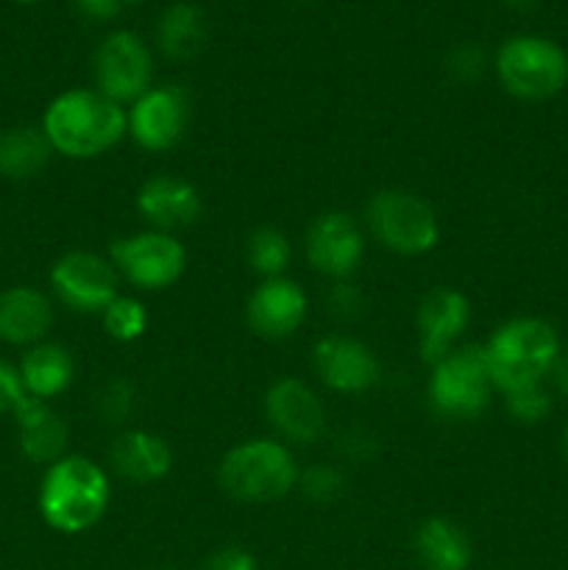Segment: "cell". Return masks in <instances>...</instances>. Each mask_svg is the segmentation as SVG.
Segmentation results:
<instances>
[{
  "label": "cell",
  "mask_w": 568,
  "mask_h": 570,
  "mask_svg": "<svg viewBox=\"0 0 568 570\" xmlns=\"http://www.w3.org/2000/svg\"><path fill=\"white\" fill-rule=\"evenodd\" d=\"M42 131L53 154L76 161L98 159L128 137V109L98 89H65L45 109Z\"/></svg>",
  "instance_id": "cell-1"
},
{
  "label": "cell",
  "mask_w": 568,
  "mask_h": 570,
  "mask_svg": "<svg viewBox=\"0 0 568 570\" xmlns=\"http://www.w3.org/2000/svg\"><path fill=\"white\" fill-rule=\"evenodd\" d=\"M111 501L109 473L84 454H67L39 482L37 507L42 521L59 534H84L104 521Z\"/></svg>",
  "instance_id": "cell-2"
},
{
  "label": "cell",
  "mask_w": 568,
  "mask_h": 570,
  "mask_svg": "<svg viewBox=\"0 0 568 570\" xmlns=\"http://www.w3.org/2000/svg\"><path fill=\"white\" fill-rule=\"evenodd\" d=\"M490 382L501 395L512 390L546 384L557 356L562 354L555 326L543 317L505 321L482 345Z\"/></svg>",
  "instance_id": "cell-3"
},
{
  "label": "cell",
  "mask_w": 568,
  "mask_h": 570,
  "mask_svg": "<svg viewBox=\"0 0 568 570\" xmlns=\"http://www.w3.org/2000/svg\"><path fill=\"white\" fill-rule=\"evenodd\" d=\"M298 460L276 438H251L232 445L217 465V484L239 504H273L298 484Z\"/></svg>",
  "instance_id": "cell-4"
},
{
  "label": "cell",
  "mask_w": 568,
  "mask_h": 570,
  "mask_svg": "<svg viewBox=\"0 0 568 570\" xmlns=\"http://www.w3.org/2000/svg\"><path fill=\"white\" fill-rule=\"evenodd\" d=\"M493 390L482 345L462 343L432 365L427 404L438 421L471 423L488 410Z\"/></svg>",
  "instance_id": "cell-5"
},
{
  "label": "cell",
  "mask_w": 568,
  "mask_h": 570,
  "mask_svg": "<svg viewBox=\"0 0 568 570\" xmlns=\"http://www.w3.org/2000/svg\"><path fill=\"white\" fill-rule=\"evenodd\" d=\"M365 226L395 256H423L440 243L438 212L412 189L388 187L373 193L365 206Z\"/></svg>",
  "instance_id": "cell-6"
},
{
  "label": "cell",
  "mask_w": 568,
  "mask_h": 570,
  "mask_svg": "<svg viewBox=\"0 0 568 570\" xmlns=\"http://www.w3.org/2000/svg\"><path fill=\"white\" fill-rule=\"evenodd\" d=\"M496 78L507 95L527 104L549 100L568 83V53L546 37H510L493 59Z\"/></svg>",
  "instance_id": "cell-7"
},
{
  "label": "cell",
  "mask_w": 568,
  "mask_h": 570,
  "mask_svg": "<svg viewBox=\"0 0 568 570\" xmlns=\"http://www.w3.org/2000/svg\"><path fill=\"white\" fill-rule=\"evenodd\" d=\"M109 259L117 276L137 287L139 293L170 289L187 271V250L178 243L176 234L154 232V228L115 239Z\"/></svg>",
  "instance_id": "cell-8"
},
{
  "label": "cell",
  "mask_w": 568,
  "mask_h": 570,
  "mask_svg": "<svg viewBox=\"0 0 568 570\" xmlns=\"http://www.w3.org/2000/svg\"><path fill=\"white\" fill-rule=\"evenodd\" d=\"M95 89L120 106H131L154 87V53L134 31H115L92 53Z\"/></svg>",
  "instance_id": "cell-9"
},
{
  "label": "cell",
  "mask_w": 568,
  "mask_h": 570,
  "mask_svg": "<svg viewBox=\"0 0 568 570\" xmlns=\"http://www.w3.org/2000/svg\"><path fill=\"white\" fill-rule=\"evenodd\" d=\"M50 289L56 301L81 315H100L120 295V276L109 256L92 250H70L50 267Z\"/></svg>",
  "instance_id": "cell-10"
},
{
  "label": "cell",
  "mask_w": 568,
  "mask_h": 570,
  "mask_svg": "<svg viewBox=\"0 0 568 570\" xmlns=\"http://www.w3.org/2000/svg\"><path fill=\"white\" fill-rule=\"evenodd\" d=\"M193 120V100L176 83L150 87L128 109V137L148 154L173 150L187 137Z\"/></svg>",
  "instance_id": "cell-11"
},
{
  "label": "cell",
  "mask_w": 568,
  "mask_h": 570,
  "mask_svg": "<svg viewBox=\"0 0 568 570\" xmlns=\"http://www.w3.org/2000/svg\"><path fill=\"white\" fill-rule=\"evenodd\" d=\"M262 410H265L271 429L276 432V440H282V443L315 445L326 434V406L304 379H276L265 390Z\"/></svg>",
  "instance_id": "cell-12"
},
{
  "label": "cell",
  "mask_w": 568,
  "mask_h": 570,
  "mask_svg": "<svg viewBox=\"0 0 568 570\" xmlns=\"http://www.w3.org/2000/svg\"><path fill=\"white\" fill-rule=\"evenodd\" d=\"M304 250L312 271L332 282H345L362 265L365 232L349 212H323L306 228Z\"/></svg>",
  "instance_id": "cell-13"
},
{
  "label": "cell",
  "mask_w": 568,
  "mask_h": 570,
  "mask_svg": "<svg viewBox=\"0 0 568 570\" xmlns=\"http://www.w3.org/2000/svg\"><path fill=\"white\" fill-rule=\"evenodd\" d=\"M312 367L323 387L340 395L368 393L382 379V365L371 345L349 334H326L312 348Z\"/></svg>",
  "instance_id": "cell-14"
},
{
  "label": "cell",
  "mask_w": 568,
  "mask_h": 570,
  "mask_svg": "<svg viewBox=\"0 0 568 570\" xmlns=\"http://www.w3.org/2000/svg\"><path fill=\"white\" fill-rule=\"evenodd\" d=\"M471 323V301L454 287H432L418 301V354L429 367L462 345Z\"/></svg>",
  "instance_id": "cell-15"
},
{
  "label": "cell",
  "mask_w": 568,
  "mask_h": 570,
  "mask_svg": "<svg viewBox=\"0 0 568 570\" xmlns=\"http://www.w3.org/2000/svg\"><path fill=\"white\" fill-rule=\"evenodd\" d=\"M310 315V298L295 278H265L254 287L245 304L248 328L262 340H290Z\"/></svg>",
  "instance_id": "cell-16"
},
{
  "label": "cell",
  "mask_w": 568,
  "mask_h": 570,
  "mask_svg": "<svg viewBox=\"0 0 568 570\" xmlns=\"http://www.w3.org/2000/svg\"><path fill=\"white\" fill-rule=\"evenodd\" d=\"M134 204L148 228L165 234L195 226L204 215V198H200L198 187L187 178L170 176V173H156L148 181H143Z\"/></svg>",
  "instance_id": "cell-17"
},
{
  "label": "cell",
  "mask_w": 568,
  "mask_h": 570,
  "mask_svg": "<svg viewBox=\"0 0 568 570\" xmlns=\"http://www.w3.org/2000/svg\"><path fill=\"white\" fill-rule=\"evenodd\" d=\"M170 443L148 429H123L109 449V465L120 479L134 484H156L173 471Z\"/></svg>",
  "instance_id": "cell-18"
},
{
  "label": "cell",
  "mask_w": 568,
  "mask_h": 570,
  "mask_svg": "<svg viewBox=\"0 0 568 570\" xmlns=\"http://www.w3.org/2000/svg\"><path fill=\"white\" fill-rule=\"evenodd\" d=\"M53 301L37 287H9L0 293V343L31 348L48 340L53 328Z\"/></svg>",
  "instance_id": "cell-19"
},
{
  "label": "cell",
  "mask_w": 568,
  "mask_h": 570,
  "mask_svg": "<svg viewBox=\"0 0 568 570\" xmlns=\"http://www.w3.org/2000/svg\"><path fill=\"white\" fill-rule=\"evenodd\" d=\"M17 421V443H20V454L33 465L50 468L67 456V445H70V429H67L65 417L48 404V401H37L28 395L14 412Z\"/></svg>",
  "instance_id": "cell-20"
},
{
  "label": "cell",
  "mask_w": 568,
  "mask_h": 570,
  "mask_svg": "<svg viewBox=\"0 0 568 570\" xmlns=\"http://www.w3.org/2000/svg\"><path fill=\"white\" fill-rule=\"evenodd\" d=\"M22 379V387L31 399L37 401H53L61 393H67L76 379V360L70 351L59 343H39L22 354L20 365H17Z\"/></svg>",
  "instance_id": "cell-21"
},
{
  "label": "cell",
  "mask_w": 568,
  "mask_h": 570,
  "mask_svg": "<svg viewBox=\"0 0 568 570\" xmlns=\"http://www.w3.org/2000/svg\"><path fill=\"white\" fill-rule=\"evenodd\" d=\"M415 557L427 570H468L473 560V546L466 529L451 518H427L415 529Z\"/></svg>",
  "instance_id": "cell-22"
},
{
  "label": "cell",
  "mask_w": 568,
  "mask_h": 570,
  "mask_svg": "<svg viewBox=\"0 0 568 570\" xmlns=\"http://www.w3.org/2000/svg\"><path fill=\"white\" fill-rule=\"evenodd\" d=\"M53 148L42 126H11L0 131V176L9 181H31L48 167Z\"/></svg>",
  "instance_id": "cell-23"
},
{
  "label": "cell",
  "mask_w": 568,
  "mask_h": 570,
  "mask_svg": "<svg viewBox=\"0 0 568 570\" xmlns=\"http://www.w3.org/2000/svg\"><path fill=\"white\" fill-rule=\"evenodd\" d=\"M206 42V17L193 3H173L156 26V45L167 59L187 61L200 53Z\"/></svg>",
  "instance_id": "cell-24"
},
{
  "label": "cell",
  "mask_w": 568,
  "mask_h": 570,
  "mask_svg": "<svg viewBox=\"0 0 568 570\" xmlns=\"http://www.w3.org/2000/svg\"><path fill=\"white\" fill-rule=\"evenodd\" d=\"M245 259L256 276L278 278L287 276L290 259H293V245H290L287 234L278 232L273 226H259L251 232L248 243H245Z\"/></svg>",
  "instance_id": "cell-25"
},
{
  "label": "cell",
  "mask_w": 568,
  "mask_h": 570,
  "mask_svg": "<svg viewBox=\"0 0 568 570\" xmlns=\"http://www.w3.org/2000/svg\"><path fill=\"white\" fill-rule=\"evenodd\" d=\"M100 323H104L106 334L115 343H137L148 334L150 312L134 295H117L104 312H100Z\"/></svg>",
  "instance_id": "cell-26"
},
{
  "label": "cell",
  "mask_w": 568,
  "mask_h": 570,
  "mask_svg": "<svg viewBox=\"0 0 568 570\" xmlns=\"http://www.w3.org/2000/svg\"><path fill=\"white\" fill-rule=\"evenodd\" d=\"M295 490H301V495L312 504H334L345 493V473L329 462H312L301 468Z\"/></svg>",
  "instance_id": "cell-27"
},
{
  "label": "cell",
  "mask_w": 568,
  "mask_h": 570,
  "mask_svg": "<svg viewBox=\"0 0 568 570\" xmlns=\"http://www.w3.org/2000/svg\"><path fill=\"white\" fill-rule=\"evenodd\" d=\"M95 410H98L100 421L109 426H123L128 417L137 410V387L128 379L115 376L98 390L95 395Z\"/></svg>",
  "instance_id": "cell-28"
},
{
  "label": "cell",
  "mask_w": 568,
  "mask_h": 570,
  "mask_svg": "<svg viewBox=\"0 0 568 570\" xmlns=\"http://www.w3.org/2000/svg\"><path fill=\"white\" fill-rule=\"evenodd\" d=\"M505 410L512 421L523 423V426H538L555 410V401L546 384H532V387L512 390L505 393Z\"/></svg>",
  "instance_id": "cell-29"
},
{
  "label": "cell",
  "mask_w": 568,
  "mask_h": 570,
  "mask_svg": "<svg viewBox=\"0 0 568 570\" xmlns=\"http://www.w3.org/2000/svg\"><path fill=\"white\" fill-rule=\"evenodd\" d=\"M488 70V53L477 42H462L445 59V72L460 83H473Z\"/></svg>",
  "instance_id": "cell-30"
},
{
  "label": "cell",
  "mask_w": 568,
  "mask_h": 570,
  "mask_svg": "<svg viewBox=\"0 0 568 570\" xmlns=\"http://www.w3.org/2000/svg\"><path fill=\"white\" fill-rule=\"evenodd\" d=\"M340 460L368 462L379 454V440L368 429H343L334 440Z\"/></svg>",
  "instance_id": "cell-31"
},
{
  "label": "cell",
  "mask_w": 568,
  "mask_h": 570,
  "mask_svg": "<svg viewBox=\"0 0 568 570\" xmlns=\"http://www.w3.org/2000/svg\"><path fill=\"white\" fill-rule=\"evenodd\" d=\"M326 306L334 317H340V321H351V317L360 315L362 306H365V295H362V289L356 287L354 282L345 278V282L332 284V289L326 293Z\"/></svg>",
  "instance_id": "cell-32"
},
{
  "label": "cell",
  "mask_w": 568,
  "mask_h": 570,
  "mask_svg": "<svg viewBox=\"0 0 568 570\" xmlns=\"http://www.w3.org/2000/svg\"><path fill=\"white\" fill-rule=\"evenodd\" d=\"M26 399L28 393L22 387L20 371L14 365H9V362L0 360V415H14Z\"/></svg>",
  "instance_id": "cell-33"
},
{
  "label": "cell",
  "mask_w": 568,
  "mask_h": 570,
  "mask_svg": "<svg viewBox=\"0 0 568 570\" xmlns=\"http://www.w3.org/2000/svg\"><path fill=\"white\" fill-rule=\"evenodd\" d=\"M204 570H259V562L243 546H226L206 560Z\"/></svg>",
  "instance_id": "cell-34"
},
{
  "label": "cell",
  "mask_w": 568,
  "mask_h": 570,
  "mask_svg": "<svg viewBox=\"0 0 568 570\" xmlns=\"http://www.w3.org/2000/svg\"><path fill=\"white\" fill-rule=\"evenodd\" d=\"M123 0H76V9L95 22L115 20L123 9Z\"/></svg>",
  "instance_id": "cell-35"
},
{
  "label": "cell",
  "mask_w": 568,
  "mask_h": 570,
  "mask_svg": "<svg viewBox=\"0 0 568 570\" xmlns=\"http://www.w3.org/2000/svg\"><path fill=\"white\" fill-rule=\"evenodd\" d=\"M551 382H555V390L562 395V399H568V351H562L560 356H557L555 367H551Z\"/></svg>",
  "instance_id": "cell-36"
},
{
  "label": "cell",
  "mask_w": 568,
  "mask_h": 570,
  "mask_svg": "<svg viewBox=\"0 0 568 570\" xmlns=\"http://www.w3.org/2000/svg\"><path fill=\"white\" fill-rule=\"evenodd\" d=\"M501 3L510 6V9H516V11H529L535 3H538V0H501Z\"/></svg>",
  "instance_id": "cell-37"
},
{
  "label": "cell",
  "mask_w": 568,
  "mask_h": 570,
  "mask_svg": "<svg viewBox=\"0 0 568 570\" xmlns=\"http://www.w3.org/2000/svg\"><path fill=\"white\" fill-rule=\"evenodd\" d=\"M566 460H568V429H566Z\"/></svg>",
  "instance_id": "cell-38"
},
{
  "label": "cell",
  "mask_w": 568,
  "mask_h": 570,
  "mask_svg": "<svg viewBox=\"0 0 568 570\" xmlns=\"http://www.w3.org/2000/svg\"><path fill=\"white\" fill-rule=\"evenodd\" d=\"M17 3H37V0H17Z\"/></svg>",
  "instance_id": "cell-39"
},
{
  "label": "cell",
  "mask_w": 568,
  "mask_h": 570,
  "mask_svg": "<svg viewBox=\"0 0 568 570\" xmlns=\"http://www.w3.org/2000/svg\"><path fill=\"white\" fill-rule=\"evenodd\" d=\"M161 570H176V568H161Z\"/></svg>",
  "instance_id": "cell-40"
}]
</instances>
